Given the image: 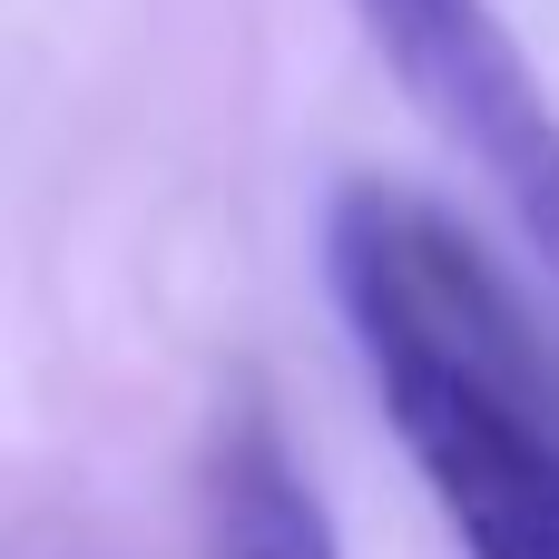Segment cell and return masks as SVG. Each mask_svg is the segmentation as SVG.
<instances>
[{"mask_svg": "<svg viewBox=\"0 0 559 559\" xmlns=\"http://www.w3.org/2000/svg\"><path fill=\"white\" fill-rule=\"evenodd\" d=\"M324 265L452 540L472 559H559V373L501 265L403 187H344Z\"/></svg>", "mask_w": 559, "mask_h": 559, "instance_id": "cell-1", "label": "cell"}, {"mask_svg": "<svg viewBox=\"0 0 559 559\" xmlns=\"http://www.w3.org/2000/svg\"><path fill=\"white\" fill-rule=\"evenodd\" d=\"M354 10L383 69L413 88V108L501 187V206L559 275V108L540 69L521 59L511 20L491 0H354Z\"/></svg>", "mask_w": 559, "mask_h": 559, "instance_id": "cell-2", "label": "cell"}, {"mask_svg": "<svg viewBox=\"0 0 559 559\" xmlns=\"http://www.w3.org/2000/svg\"><path fill=\"white\" fill-rule=\"evenodd\" d=\"M197 531H206V559H344L324 491L305 481L285 423H275L255 393H236V403L216 413V432H206Z\"/></svg>", "mask_w": 559, "mask_h": 559, "instance_id": "cell-3", "label": "cell"}]
</instances>
